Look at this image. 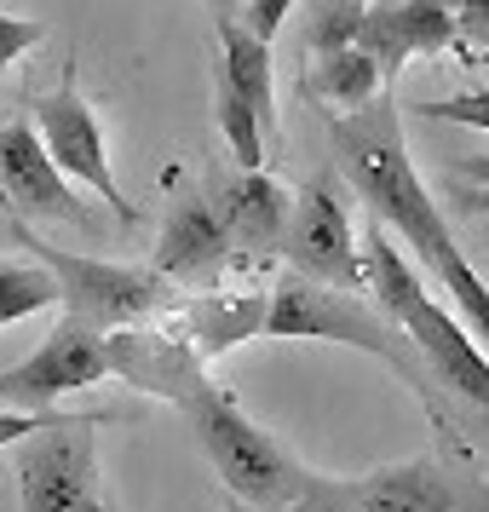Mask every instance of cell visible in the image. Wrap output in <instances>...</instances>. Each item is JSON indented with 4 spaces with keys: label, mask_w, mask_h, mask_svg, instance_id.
Returning a JSON list of instances; mask_svg holds the SVG:
<instances>
[{
    "label": "cell",
    "mask_w": 489,
    "mask_h": 512,
    "mask_svg": "<svg viewBox=\"0 0 489 512\" xmlns=\"http://www.w3.org/2000/svg\"><path fill=\"white\" fill-rule=\"evenodd\" d=\"M328 139H334V162L351 179V190L363 196V208L397 231L415 248L432 277L449 288V300L461 305L472 340L489 351V282L466 265V254L455 248V236L443 225V208L432 202V190L420 185L415 162H409V144H403V121H397V98H374L363 110L328 121Z\"/></svg>",
    "instance_id": "1"
},
{
    "label": "cell",
    "mask_w": 489,
    "mask_h": 512,
    "mask_svg": "<svg viewBox=\"0 0 489 512\" xmlns=\"http://www.w3.org/2000/svg\"><path fill=\"white\" fill-rule=\"evenodd\" d=\"M265 334H271V340H334V346L369 351L374 363H386V369L420 397V409L438 426V438H449L466 455V443H461L466 432H461V420H455V409H449L443 386L432 380V369H426V357H420L415 340L397 323H386L363 294L328 288V282H311V277H300V271H288V277L277 282V294H271Z\"/></svg>",
    "instance_id": "2"
},
{
    "label": "cell",
    "mask_w": 489,
    "mask_h": 512,
    "mask_svg": "<svg viewBox=\"0 0 489 512\" xmlns=\"http://www.w3.org/2000/svg\"><path fill=\"white\" fill-rule=\"evenodd\" d=\"M363 271H369V294L386 305V317L415 340V351L426 357L432 380H438L443 392L466 397L472 409H489V351L420 288L415 265L392 248V231H386L380 219H374L369 236H363Z\"/></svg>",
    "instance_id": "3"
},
{
    "label": "cell",
    "mask_w": 489,
    "mask_h": 512,
    "mask_svg": "<svg viewBox=\"0 0 489 512\" xmlns=\"http://www.w3.org/2000/svg\"><path fill=\"white\" fill-rule=\"evenodd\" d=\"M179 409H185L190 432H196V443H202V455H208L213 472H219L225 495L248 501L254 512H277L305 489L311 472H305L271 432H259L254 420L236 409V397L225 392V386L202 380Z\"/></svg>",
    "instance_id": "4"
},
{
    "label": "cell",
    "mask_w": 489,
    "mask_h": 512,
    "mask_svg": "<svg viewBox=\"0 0 489 512\" xmlns=\"http://www.w3.org/2000/svg\"><path fill=\"white\" fill-rule=\"evenodd\" d=\"M18 242L58 277V305H64V317H81V323L98 328V334L127 328V323H150V317H162V311L179 305L173 277H162L156 265H104V259L64 254V248L41 242L35 225H24V219H18Z\"/></svg>",
    "instance_id": "5"
},
{
    "label": "cell",
    "mask_w": 489,
    "mask_h": 512,
    "mask_svg": "<svg viewBox=\"0 0 489 512\" xmlns=\"http://www.w3.org/2000/svg\"><path fill=\"white\" fill-rule=\"evenodd\" d=\"M116 409H93V415H70L18 443V484H24V512H104V489H98V449L93 432Z\"/></svg>",
    "instance_id": "6"
},
{
    "label": "cell",
    "mask_w": 489,
    "mask_h": 512,
    "mask_svg": "<svg viewBox=\"0 0 489 512\" xmlns=\"http://www.w3.org/2000/svg\"><path fill=\"white\" fill-rule=\"evenodd\" d=\"M29 121H35L41 144L52 150V162L64 167L75 185L98 190L104 208H116L127 225L139 219V208L121 196L116 173H110V150H104V127H98L93 104H87L81 87H75V58L64 64V81H58L52 93H29Z\"/></svg>",
    "instance_id": "7"
},
{
    "label": "cell",
    "mask_w": 489,
    "mask_h": 512,
    "mask_svg": "<svg viewBox=\"0 0 489 512\" xmlns=\"http://www.w3.org/2000/svg\"><path fill=\"white\" fill-rule=\"evenodd\" d=\"M282 259L300 277L328 282V288H351V294L369 288V271H363L357 242H351V213H346V196H340V179L334 173L305 179V190L294 196L288 236H282Z\"/></svg>",
    "instance_id": "8"
},
{
    "label": "cell",
    "mask_w": 489,
    "mask_h": 512,
    "mask_svg": "<svg viewBox=\"0 0 489 512\" xmlns=\"http://www.w3.org/2000/svg\"><path fill=\"white\" fill-rule=\"evenodd\" d=\"M110 374V351L104 334L87 328L81 317H64L47 340L35 346V357H24L18 369L0 374V403H24V409H47L52 397L87 392Z\"/></svg>",
    "instance_id": "9"
},
{
    "label": "cell",
    "mask_w": 489,
    "mask_h": 512,
    "mask_svg": "<svg viewBox=\"0 0 489 512\" xmlns=\"http://www.w3.org/2000/svg\"><path fill=\"white\" fill-rule=\"evenodd\" d=\"M0 196L12 202V213L24 225H87V208L75 196L70 173L52 162V150L41 144L35 121H0Z\"/></svg>",
    "instance_id": "10"
},
{
    "label": "cell",
    "mask_w": 489,
    "mask_h": 512,
    "mask_svg": "<svg viewBox=\"0 0 489 512\" xmlns=\"http://www.w3.org/2000/svg\"><path fill=\"white\" fill-rule=\"evenodd\" d=\"M357 47L374 52V64H380L386 81H397L409 58H443V52L472 58L461 41L455 12L443 0H369V18H363Z\"/></svg>",
    "instance_id": "11"
},
{
    "label": "cell",
    "mask_w": 489,
    "mask_h": 512,
    "mask_svg": "<svg viewBox=\"0 0 489 512\" xmlns=\"http://www.w3.org/2000/svg\"><path fill=\"white\" fill-rule=\"evenodd\" d=\"M357 507L363 512H489V484L449 461H397L357 478Z\"/></svg>",
    "instance_id": "12"
},
{
    "label": "cell",
    "mask_w": 489,
    "mask_h": 512,
    "mask_svg": "<svg viewBox=\"0 0 489 512\" xmlns=\"http://www.w3.org/2000/svg\"><path fill=\"white\" fill-rule=\"evenodd\" d=\"M110 351V374H121L133 392L144 397H167V403H185L208 369H202V351L190 346L179 328H150V323H127L104 334Z\"/></svg>",
    "instance_id": "13"
},
{
    "label": "cell",
    "mask_w": 489,
    "mask_h": 512,
    "mask_svg": "<svg viewBox=\"0 0 489 512\" xmlns=\"http://www.w3.org/2000/svg\"><path fill=\"white\" fill-rule=\"evenodd\" d=\"M213 202H219L225 231H231V265H242V271H265V265L282 254L294 196H288L265 167H236L231 179L213 185Z\"/></svg>",
    "instance_id": "14"
},
{
    "label": "cell",
    "mask_w": 489,
    "mask_h": 512,
    "mask_svg": "<svg viewBox=\"0 0 489 512\" xmlns=\"http://www.w3.org/2000/svg\"><path fill=\"white\" fill-rule=\"evenodd\" d=\"M162 277L173 282H213L231 265V231H225V213L219 202H179L167 213L162 236H156V259H150Z\"/></svg>",
    "instance_id": "15"
},
{
    "label": "cell",
    "mask_w": 489,
    "mask_h": 512,
    "mask_svg": "<svg viewBox=\"0 0 489 512\" xmlns=\"http://www.w3.org/2000/svg\"><path fill=\"white\" fill-rule=\"evenodd\" d=\"M265 317H271V300L265 294H248V288H208L196 300L179 305V334L202 357H219V351L242 346L265 334Z\"/></svg>",
    "instance_id": "16"
},
{
    "label": "cell",
    "mask_w": 489,
    "mask_h": 512,
    "mask_svg": "<svg viewBox=\"0 0 489 512\" xmlns=\"http://www.w3.org/2000/svg\"><path fill=\"white\" fill-rule=\"evenodd\" d=\"M380 87H386V75H380V64H374V52H363V47L323 52V58L300 75V98L311 93L317 104H328L334 116L374 104V98H380Z\"/></svg>",
    "instance_id": "17"
},
{
    "label": "cell",
    "mask_w": 489,
    "mask_h": 512,
    "mask_svg": "<svg viewBox=\"0 0 489 512\" xmlns=\"http://www.w3.org/2000/svg\"><path fill=\"white\" fill-rule=\"evenodd\" d=\"M219 70L236 81V93L248 98L265 121V133H277V93H271V41H259L254 29L242 24V18H219Z\"/></svg>",
    "instance_id": "18"
},
{
    "label": "cell",
    "mask_w": 489,
    "mask_h": 512,
    "mask_svg": "<svg viewBox=\"0 0 489 512\" xmlns=\"http://www.w3.org/2000/svg\"><path fill=\"white\" fill-rule=\"evenodd\" d=\"M213 121H219V133H225V144H231L236 167H265V150H259V110L248 104V98L236 93V81L225 70L213 75Z\"/></svg>",
    "instance_id": "19"
},
{
    "label": "cell",
    "mask_w": 489,
    "mask_h": 512,
    "mask_svg": "<svg viewBox=\"0 0 489 512\" xmlns=\"http://www.w3.org/2000/svg\"><path fill=\"white\" fill-rule=\"evenodd\" d=\"M363 18H369V0H311L305 6V35H300V58H323V52L357 47L363 35Z\"/></svg>",
    "instance_id": "20"
},
{
    "label": "cell",
    "mask_w": 489,
    "mask_h": 512,
    "mask_svg": "<svg viewBox=\"0 0 489 512\" xmlns=\"http://www.w3.org/2000/svg\"><path fill=\"white\" fill-rule=\"evenodd\" d=\"M47 305H58V277H52L41 259H35V265L0 259V328L24 323L35 311H47Z\"/></svg>",
    "instance_id": "21"
},
{
    "label": "cell",
    "mask_w": 489,
    "mask_h": 512,
    "mask_svg": "<svg viewBox=\"0 0 489 512\" xmlns=\"http://www.w3.org/2000/svg\"><path fill=\"white\" fill-rule=\"evenodd\" d=\"M403 116H426V121H466V127H489V87H466L455 98H420Z\"/></svg>",
    "instance_id": "22"
},
{
    "label": "cell",
    "mask_w": 489,
    "mask_h": 512,
    "mask_svg": "<svg viewBox=\"0 0 489 512\" xmlns=\"http://www.w3.org/2000/svg\"><path fill=\"white\" fill-rule=\"evenodd\" d=\"M277 512H363L357 507V484H340V478H305V489Z\"/></svg>",
    "instance_id": "23"
},
{
    "label": "cell",
    "mask_w": 489,
    "mask_h": 512,
    "mask_svg": "<svg viewBox=\"0 0 489 512\" xmlns=\"http://www.w3.org/2000/svg\"><path fill=\"white\" fill-rule=\"evenodd\" d=\"M58 420H70V415H58V409H6V415H0V449H18L24 438L47 432Z\"/></svg>",
    "instance_id": "24"
},
{
    "label": "cell",
    "mask_w": 489,
    "mask_h": 512,
    "mask_svg": "<svg viewBox=\"0 0 489 512\" xmlns=\"http://www.w3.org/2000/svg\"><path fill=\"white\" fill-rule=\"evenodd\" d=\"M41 35H47V29L35 24V18H6V12H0V70H12L24 52L41 47Z\"/></svg>",
    "instance_id": "25"
},
{
    "label": "cell",
    "mask_w": 489,
    "mask_h": 512,
    "mask_svg": "<svg viewBox=\"0 0 489 512\" xmlns=\"http://www.w3.org/2000/svg\"><path fill=\"white\" fill-rule=\"evenodd\" d=\"M461 24V41L466 52H489V0H443Z\"/></svg>",
    "instance_id": "26"
},
{
    "label": "cell",
    "mask_w": 489,
    "mask_h": 512,
    "mask_svg": "<svg viewBox=\"0 0 489 512\" xmlns=\"http://www.w3.org/2000/svg\"><path fill=\"white\" fill-rule=\"evenodd\" d=\"M288 12H294V0H248L242 24L254 29L259 41H277V29L288 24Z\"/></svg>",
    "instance_id": "27"
},
{
    "label": "cell",
    "mask_w": 489,
    "mask_h": 512,
    "mask_svg": "<svg viewBox=\"0 0 489 512\" xmlns=\"http://www.w3.org/2000/svg\"><path fill=\"white\" fill-rule=\"evenodd\" d=\"M449 202L461 213H489V185H466V179H455L449 185Z\"/></svg>",
    "instance_id": "28"
},
{
    "label": "cell",
    "mask_w": 489,
    "mask_h": 512,
    "mask_svg": "<svg viewBox=\"0 0 489 512\" xmlns=\"http://www.w3.org/2000/svg\"><path fill=\"white\" fill-rule=\"evenodd\" d=\"M455 179H466V185H489V156H461V162H455Z\"/></svg>",
    "instance_id": "29"
},
{
    "label": "cell",
    "mask_w": 489,
    "mask_h": 512,
    "mask_svg": "<svg viewBox=\"0 0 489 512\" xmlns=\"http://www.w3.org/2000/svg\"><path fill=\"white\" fill-rule=\"evenodd\" d=\"M213 6V18H236V0H208Z\"/></svg>",
    "instance_id": "30"
},
{
    "label": "cell",
    "mask_w": 489,
    "mask_h": 512,
    "mask_svg": "<svg viewBox=\"0 0 489 512\" xmlns=\"http://www.w3.org/2000/svg\"><path fill=\"white\" fill-rule=\"evenodd\" d=\"M225 512H254L248 501H236V495H225Z\"/></svg>",
    "instance_id": "31"
}]
</instances>
